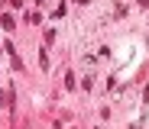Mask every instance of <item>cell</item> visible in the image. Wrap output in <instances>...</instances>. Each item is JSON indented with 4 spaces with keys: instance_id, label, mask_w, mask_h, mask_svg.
Returning a JSON list of instances; mask_svg holds the SVG:
<instances>
[{
    "instance_id": "cell-1",
    "label": "cell",
    "mask_w": 149,
    "mask_h": 129,
    "mask_svg": "<svg viewBox=\"0 0 149 129\" xmlns=\"http://www.w3.org/2000/svg\"><path fill=\"white\" fill-rule=\"evenodd\" d=\"M0 23H3V29H13V16H10V13L0 16Z\"/></svg>"
},
{
    "instance_id": "cell-2",
    "label": "cell",
    "mask_w": 149,
    "mask_h": 129,
    "mask_svg": "<svg viewBox=\"0 0 149 129\" xmlns=\"http://www.w3.org/2000/svg\"><path fill=\"white\" fill-rule=\"evenodd\" d=\"M3 3H10V7H23V0H3Z\"/></svg>"
},
{
    "instance_id": "cell-3",
    "label": "cell",
    "mask_w": 149,
    "mask_h": 129,
    "mask_svg": "<svg viewBox=\"0 0 149 129\" xmlns=\"http://www.w3.org/2000/svg\"><path fill=\"white\" fill-rule=\"evenodd\" d=\"M139 7H143V10H146V7H149V0H139Z\"/></svg>"
},
{
    "instance_id": "cell-4",
    "label": "cell",
    "mask_w": 149,
    "mask_h": 129,
    "mask_svg": "<svg viewBox=\"0 0 149 129\" xmlns=\"http://www.w3.org/2000/svg\"><path fill=\"white\" fill-rule=\"evenodd\" d=\"M74 3H88V0H74Z\"/></svg>"
}]
</instances>
